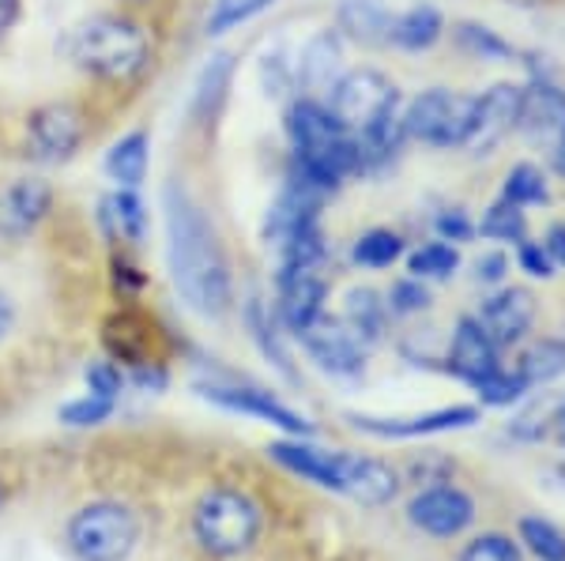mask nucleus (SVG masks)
<instances>
[{
  "label": "nucleus",
  "instance_id": "423d86ee",
  "mask_svg": "<svg viewBox=\"0 0 565 561\" xmlns=\"http://www.w3.org/2000/svg\"><path fill=\"white\" fill-rule=\"evenodd\" d=\"M324 106L348 132L370 129L373 121L388 117L399 106V90L377 68H351L335 79V87L324 95Z\"/></svg>",
  "mask_w": 565,
  "mask_h": 561
},
{
  "label": "nucleus",
  "instance_id": "c03bdc74",
  "mask_svg": "<svg viewBox=\"0 0 565 561\" xmlns=\"http://www.w3.org/2000/svg\"><path fill=\"white\" fill-rule=\"evenodd\" d=\"M505 276H509V257H505V252L490 249V252H482V257L476 260V283L501 287V283H505Z\"/></svg>",
  "mask_w": 565,
  "mask_h": 561
},
{
  "label": "nucleus",
  "instance_id": "393cba45",
  "mask_svg": "<svg viewBox=\"0 0 565 561\" xmlns=\"http://www.w3.org/2000/svg\"><path fill=\"white\" fill-rule=\"evenodd\" d=\"M343 324L359 336L362 343H377L385 336V321H388V302H381L377 291H370V287H354L343 298Z\"/></svg>",
  "mask_w": 565,
  "mask_h": 561
},
{
  "label": "nucleus",
  "instance_id": "a19ab883",
  "mask_svg": "<svg viewBox=\"0 0 565 561\" xmlns=\"http://www.w3.org/2000/svg\"><path fill=\"white\" fill-rule=\"evenodd\" d=\"M84 377H87L90 396H103V400H117L125 388V374L114 366V362H90Z\"/></svg>",
  "mask_w": 565,
  "mask_h": 561
},
{
  "label": "nucleus",
  "instance_id": "9b49d317",
  "mask_svg": "<svg viewBox=\"0 0 565 561\" xmlns=\"http://www.w3.org/2000/svg\"><path fill=\"white\" fill-rule=\"evenodd\" d=\"M516 132L543 151H551L565 136V90L554 79H532L524 87Z\"/></svg>",
  "mask_w": 565,
  "mask_h": 561
},
{
  "label": "nucleus",
  "instance_id": "72a5a7b5",
  "mask_svg": "<svg viewBox=\"0 0 565 561\" xmlns=\"http://www.w3.org/2000/svg\"><path fill=\"white\" fill-rule=\"evenodd\" d=\"M516 531H521V542L540 561H565V531L558 524L543 517H524Z\"/></svg>",
  "mask_w": 565,
  "mask_h": 561
},
{
  "label": "nucleus",
  "instance_id": "2f4dec72",
  "mask_svg": "<svg viewBox=\"0 0 565 561\" xmlns=\"http://www.w3.org/2000/svg\"><path fill=\"white\" fill-rule=\"evenodd\" d=\"M351 257H354V265L373 268V271L392 268L399 257H404V238H399L396 230H381L377 226V230H366L359 241H354Z\"/></svg>",
  "mask_w": 565,
  "mask_h": 561
},
{
  "label": "nucleus",
  "instance_id": "0eeeda50",
  "mask_svg": "<svg viewBox=\"0 0 565 561\" xmlns=\"http://www.w3.org/2000/svg\"><path fill=\"white\" fill-rule=\"evenodd\" d=\"M276 316L290 336H302L313 321L324 316V298H328V279L324 265H302V260H282L276 276Z\"/></svg>",
  "mask_w": 565,
  "mask_h": 561
},
{
  "label": "nucleus",
  "instance_id": "c9c22d12",
  "mask_svg": "<svg viewBox=\"0 0 565 561\" xmlns=\"http://www.w3.org/2000/svg\"><path fill=\"white\" fill-rule=\"evenodd\" d=\"M407 268H412L415 279H449L460 268V252L449 241H430V246L415 249L407 257Z\"/></svg>",
  "mask_w": 565,
  "mask_h": 561
},
{
  "label": "nucleus",
  "instance_id": "20e7f679",
  "mask_svg": "<svg viewBox=\"0 0 565 561\" xmlns=\"http://www.w3.org/2000/svg\"><path fill=\"white\" fill-rule=\"evenodd\" d=\"M65 536L79 561H129L140 542V517L121 501H90L68 520Z\"/></svg>",
  "mask_w": 565,
  "mask_h": 561
},
{
  "label": "nucleus",
  "instance_id": "a211bd4d",
  "mask_svg": "<svg viewBox=\"0 0 565 561\" xmlns=\"http://www.w3.org/2000/svg\"><path fill=\"white\" fill-rule=\"evenodd\" d=\"M501 347L490 339V332L479 324V316H460L457 321V332H452V343H449V369L460 377V381L476 385L482 374L498 369L501 362Z\"/></svg>",
  "mask_w": 565,
  "mask_h": 561
},
{
  "label": "nucleus",
  "instance_id": "7c9ffc66",
  "mask_svg": "<svg viewBox=\"0 0 565 561\" xmlns=\"http://www.w3.org/2000/svg\"><path fill=\"white\" fill-rule=\"evenodd\" d=\"M501 196L521 207H540L551 201V185H546V174L535 162H516L501 181Z\"/></svg>",
  "mask_w": 565,
  "mask_h": 561
},
{
  "label": "nucleus",
  "instance_id": "58836bf2",
  "mask_svg": "<svg viewBox=\"0 0 565 561\" xmlns=\"http://www.w3.org/2000/svg\"><path fill=\"white\" fill-rule=\"evenodd\" d=\"M426 305H430V291L423 287V279H399V283H392L388 291V313L396 316H412V313H423Z\"/></svg>",
  "mask_w": 565,
  "mask_h": 561
},
{
  "label": "nucleus",
  "instance_id": "c756f323",
  "mask_svg": "<svg viewBox=\"0 0 565 561\" xmlns=\"http://www.w3.org/2000/svg\"><path fill=\"white\" fill-rule=\"evenodd\" d=\"M452 39H457L460 50L468 53V57H476V61H494V65H505V61L516 57L513 45L501 39L498 31H490V26H482V23H457V26H452Z\"/></svg>",
  "mask_w": 565,
  "mask_h": 561
},
{
  "label": "nucleus",
  "instance_id": "1a4fd4ad",
  "mask_svg": "<svg viewBox=\"0 0 565 561\" xmlns=\"http://www.w3.org/2000/svg\"><path fill=\"white\" fill-rule=\"evenodd\" d=\"M521 95H524L521 84H494L482 90V95H476V117H471V132L463 151H471V155L494 151L516 129V121H521Z\"/></svg>",
  "mask_w": 565,
  "mask_h": 561
},
{
  "label": "nucleus",
  "instance_id": "aec40b11",
  "mask_svg": "<svg viewBox=\"0 0 565 561\" xmlns=\"http://www.w3.org/2000/svg\"><path fill=\"white\" fill-rule=\"evenodd\" d=\"M298 84H302L309 95H328L335 87V79L343 76V42L335 31H321L306 42L302 61L295 68Z\"/></svg>",
  "mask_w": 565,
  "mask_h": 561
},
{
  "label": "nucleus",
  "instance_id": "b1692460",
  "mask_svg": "<svg viewBox=\"0 0 565 561\" xmlns=\"http://www.w3.org/2000/svg\"><path fill=\"white\" fill-rule=\"evenodd\" d=\"M340 31L362 45H388L392 39V12L381 0H343L340 4Z\"/></svg>",
  "mask_w": 565,
  "mask_h": 561
},
{
  "label": "nucleus",
  "instance_id": "4468645a",
  "mask_svg": "<svg viewBox=\"0 0 565 561\" xmlns=\"http://www.w3.org/2000/svg\"><path fill=\"white\" fill-rule=\"evenodd\" d=\"M354 430L373 433L385 441H404V438H426V433H449V430H468L479 422V407H437V411L412 414V419H373V414H354Z\"/></svg>",
  "mask_w": 565,
  "mask_h": 561
},
{
  "label": "nucleus",
  "instance_id": "c85d7f7f",
  "mask_svg": "<svg viewBox=\"0 0 565 561\" xmlns=\"http://www.w3.org/2000/svg\"><path fill=\"white\" fill-rule=\"evenodd\" d=\"M231 76H234V57H231V53H215V57L207 61V68L200 72V79H196L193 117L207 121V117L218 110V103H223L226 87H231Z\"/></svg>",
  "mask_w": 565,
  "mask_h": 561
},
{
  "label": "nucleus",
  "instance_id": "6e6552de",
  "mask_svg": "<svg viewBox=\"0 0 565 561\" xmlns=\"http://www.w3.org/2000/svg\"><path fill=\"white\" fill-rule=\"evenodd\" d=\"M407 520L430 539H457L476 524V497L460 486H426L407 505Z\"/></svg>",
  "mask_w": 565,
  "mask_h": 561
},
{
  "label": "nucleus",
  "instance_id": "6ab92c4d",
  "mask_svg": "<svg viewBox=\"0 0 565 561\" xmlns=\"http://www.w3.org/2000/svg\"><path fill=\"white\" fill-rule=\"evenodd\" d=\"M50 204H53V193L45 181H34V177L12 181L8 188H0V230H4L8 238H23L26 230H34V226L42 223Z\"/></svg>",
  "mask_w": 565,
  "mask_h": 561
},
{
  "label": "nucleus",
  "instance_id": "dca6fc26",
  "mask_svg": "<svg viewBox=\"0 0 565 561\" xmlns=\"http://www.w3.org/2000/svg\"><path fill=\"white\" fill-rule=\"evenodd\" d=\"M26 136H31L34 159L65 162V159L76 155V148L84 143V117L65 103L42 106V110L31 117V129H26Z\"/></svg>",
  "mask_w": 565,
  "mask_h": 561
},
{
  "label": "nucleus",
  "instance_id": "473e14b6",
  "mask_svg": "<svg viewBox=\"0 0 565 561\" xmlns=\"http://www.w3.org/2000/svg\"><path fill=\"white\" fill-rule=\"evenodd\" d=\"M476 396L487 407H509V403H516V400H524L532 388H527V381L521 377V369H505V366H498V369H490V374H482L476 385Z\"/></svg>",
  "mask_w": 565,
  "mask_h": 561
},
{
  "label": "nucleus",
  "instance_id": "4be33fe9",
  "mask_svg": "<svg viewBox=\"0 0 565 561\" xmlns=\"http://www.w3.org/2000/svg\"><path fill=\"white\" fill-rule=\"evenodd\" d=\"M98 223L114 241H125V246H140L143 234H148V212H143L140 196L132 188H117L109 193L103 207H98Z\"/></svg>",
  "mask_w": 565,
  "mask_h": 561
},
{
  "label": "nucleus",
  "instance_id": "f03ea898",
  "mask_svg": "<svg viewBox=\"0 0 565 561\" xmlns=\"http://www.w3.org/2000/svg\"><path fill=\"white\" fill-rule=\"evenodd\" d=\"M68 57L109 84H129L148 68V34L121 15H95L68 39Z\"/></svg>",
  "mask_w": 565,
  "mask_h": 561
},
{
  "label": "nucleus",
  "instance_id": "bb28decb",
  "mask_svg": "<svg viewBox=\"0 0 565 561\" xmlns=\"http://www.w3.org/2000/svg\"><path fill=\"white\" fill-rule=\"evenodd\" d=\"M521 377L527 381V388H540V385H551L558 381V377L565 374V339H535L532 347L524 350L521 358Z\"/></svg>",
  "mask_w": 565,
  "mask_h": 561
},
{
  "label": "nucleus",
  "instance_id": "39448f33",
  "mask_svg": "<svg viewBox=\"0 0 565 561\" xmlns=\"http://www.w3.org/2000/svg\"><path fill=\"white\" fill-rule=\"evenodd\" d=\"M476 117V95H460L449 87H430L412 98L404 110L407 140H418L426 148H463Z\"/></svg>",
  "mask_w": 565,
  "mask_h": 561
},
{
  "label": "nucleus",
  "instance_id": "cd10ccee",
  "mask_svg": "<svg viewBox=\"0 0 565 561\" xmlns=\"http://www.w3.org/2000/svg\"><path fill=\"white\" fill-rule=\"evenodd\" d=\"M482 238L490 241H505V246H521L527 241V215L521 204L505 201V196H498L494 204L482 212V223L476 226Z\"/></svg>",
  "mask_w": 565,
  "mask_h": 561
},
{
  "label": "nucleus",
  "instance_id": "de8ad7c7",
  "mask_svg": "<svg viewBox=\"0 0 565 561\" xmlns=\"http://www.w3.org/2000/svg\"><path fill=\"white\" fill-rule=\"evenodd\" d=\"M15 20H20V0H0V34L12 31Z\"/></svg>",
  "mask_w": 565,
  "mask_h": 561
},
{
  "label": "nucleus",
  "instance_id": "7ed1b4c3",
  "mask_svg": "<svg viewBox=\"0 0 565 561\" xmlns=\"http://www.w3.org/2000/svg\"><path fill=\"white\" fill-rule=\"evenodd\" d=\"M260 505L238 486H215L193 509V539L212 558H238L260 536Z\"/></svg>",
  "mask_w": 565,
  "mask_h": 561
},
{
  "label": "nucleus",
  "instance_id": "79ce46f5",
  "mask_svg": "<svg viewBox=\"0 0 565 561\" xmlns=\"http://www.w3.org/2000/svg\"><path fill=\"white\" fill-rule=\"evenodd\" d=\"M434 230L441 241H471L476 238V223L468 219L463 207H445V212L434 219Z\"/></svg>",
  "mask_w": 565,
  "mask_h": 561
},
{
  "label": "nucleus",
  "instance_id": "412c9836",
  "mask_svg": "<svg viewBox=\"0 0 565 561\" xmlns=\"http://www.w3.org/2000/svg\"><path fill=\"white\" fill-rule=\"evenodd\" d=\"M268 452H271V460L287 467L290 475H302V478H309V483L340 494V478H335V452L309 445V441H302V438L276 441Z\"/></svg>",
  "mask_w": 565,
  "mask_h": 561
},
{
  "label": "nucleus",
  "instance_id": "9d476101",
  "mask_svg": "<svg viewBox=\"0 0 565 561\" xmlns=\"http://www.w3.org/2000/svg\"><path fill=\"white\" fill-rule=\"evenodd\" d=\"M298 339H302L306 355L332 377H359L362 366H366V343L335 316L313 321Z\"/></svg>",
  "mask_w": 565,
  "mask_h": 561
},
{
  "label": "nucleus",
  "instance_id": "a878e982",
  "mask_svg": "<svg viewBox=\"0 0 565 561\" xmlns=\"http://www.w3.org/2000/svg\"><path fill=\"white\" fill-rule=\"evenodd\" d=\"M106 174L117 181L121 188H136L148 177V136L129 132L109 148L106 155Z\"/></svg>",
  "mask_w": 565,
  "mask_h": 561
},
{
  "label": "nucleus",
  "instance_id": "ea45409f",
  "mask_svg": "<svg viewBox=\"0 0 565 561\" xmlns=\"http://www.w3.org/2000/svg\"><path fill=\"white\" fill-rule=\"evenodd\" d=\"M114 414V400H103V396H84V400H72L61 407V422L68 427H98Z\"/></svg>",
  "mask_w": 565,
  "mask_h": 561
},
{
  "label": "nucleus",
  "instance_id": "3c124183",
  "mask_svg": "<svg viewBox=\"0 0 565 561\" xmlns=\"http://www.w3.org/2000/svg\"><path fill=\"white\" fill-rule=\"evenodd\" d=\"M513 4H524V8H532V4H540V0H513Z\"/></svg>",
  "mask_w": 565,
  "mask_h": 561
},
{
  "label": "nucleus",
  "instance_id": "37998d69",
  "mask_svg": "<svg viewBox=\"0 0 565 561\" xmlns=\"http://www.w3.org/2000/svg\"><path fill=\"white\" fill-rule=\"evenodd\" d=\"M516 265H521V271H527L532 279H551L554 268H558L551 260V252H546L543 241H532V238L516 246Z\"/></svg>",
  "mask_w": 565,
  "mask_h": 561
},
{
  "label": "nucleus",
  "instance_id": "09e8293b",
  "mask_svg": "<svg viewBox=\"0 0 565 561\" xmlns=\"http://www.w3.org/2000/svg\"><path fill=\"white\" fill-rule=\"evenodd\" d=\"M12 321H15V313H12V302H8V298L0 294V339L8 336V328H12Z\"/></svg>",
  "mask_w": 565,
  "mask_h": 561
},
{
  "label": "nucleus",
  "instance_id": "2eb2a0df",
  "mask_svg": "<svg viewBox=\"0 0 565 561\" xmlns=\"http://www.w3.org/2000/svg\"><path fill=\"white\" fill-rule=\"evenodd\" d=\"M204 396L218 407H226V411H242V414H253V419L260 422H271V427L287 430L290 438H306V433H313L309 427L306 414L290 411L287 403H279L271 392H264V388H242V385H207Z\"/></svg>",
  "mask_w": 565,
  "mask_h": 561
},
{
  "label": "nucleus",
  "instance_id": "ddd939ff",
  "mask_svg": "<svg viewBox=\"0 0 565 561\" xmlns=\"http://www.w3.org/2000/svg\"><path fill=\"white\" fill-rule=\"evenodd\" d=\"M335 478H340V494L370 505V509H381L399 494V475L385 460L362 456V452H335Z\"/></svg>",
  "mask_w": 565,
  "mask_h": 561
},
{
  "label": "nucleus",
  "instance_id": "f704fd0d",
  "mask_svg": "<svg viewBox=\"0 0 565 561\" xmlns=\"http://www.w3.org/2000/svg\"><path fill=\"white\" fill-rule=\"evenodd\" d=\"M276 0H215L212 12H207V34L218 39V34H231L234 26L257 20L264 8H271Z\"/></svg>",
  "mask_w": 565,
  "mask_h": 561
},
{
  "label": "nucleus",
  "instance_id": "8fccbe9b",
  "mask_svg": "<svg viewBox=\"0 0 565 561\" xmlns=\"http://www.w3.org/2000/svg\"><path fill=\"white\" fill-rule=\"evenodd\" d=\"M551 166L558 170V174L565 177V136H562V140H558V143H554V148H551Z\"/></svg>",
  "mask_w": 565,
  "mask_h": 561
},
{
  "label": "nucleus",
  "instance_id": "49530a36",
  "mask_svg": "<svg viewBox=\"0 0 565 561\" xmlns=\"http://www.w3.org/2000/svg\"><path fill=\"white\" fill-rule=\"evenodd\" d=\"M551 438H554V445L565 452V396H558V400L551 403Z\"/></svg>",
  "mask_w": 565,
  "mask_h": 561
},
{
  "label": "nucleus",
  "instance_id": "a18cd8bd",
  "mask_svg": "<svg viewBox=\"0 0 565 561\" xmlns=\"http://www.w3.org/2000/svg\"><path fill=\"white\" fill-rule=\"evenodd\" d=\"M543 246H546V252H551L554 265L565 268V223H554L551 230H546Z\"/></svg>",
  "mask_w": 565,
  "mask_h": 561
},
{
  "label": "nucleus",
  "instance_id": "f8f14e48",
  "mask_svg": "<svg viewBox=\"0 0 565 561\" xmlns=\"http://www.w3.org/2000/svg\"><path fill=\"white\" fill-rule=\"evenodd\" d=\"M476 316L498 347H516L535 324V298L524 287H498L490 298H482Z\"/></svg>",
  "mask_w": 565,
  "mask_h": 561
},
{
  "label": "nucleus",
  "instance_id": "e433bc0d",
  "mask_svg": "<svg viewBox=\"0 0 565 561\" xmlns=\"http://www.w3.org/2000/svg\"><path fill=\"white\" fill-rule=\"evenodd\" d=\"M245 324H249V328H253V339L260 343L264 355H268L271 362H276V366L282 369V374H290V362H287V355H282L276 328H271V313L264 310L260 298H249V305H245Z\"/></svg>",
  "mask_w": 565,
  "mask_h": 561
},
{
  "label": "nucleus",
  "instance_id": "f3484780",
  "mask_svg": "<svg viewBox=\"0 0 565 561\" xmlns=\"http://www.w3.org/2000/svg\"><path fill=\"white\" fill-rule=\"evenodd\" d=\"M287 136H290L295 155H313V151H324V148H332V143L348 140L351 132L335 121L324 103H317V98H298L287 110Z\"/></svg>",
  "mask_w": 565,
  "mask_h": 561
},
{
  "label": "nucleus",
  "instance_id": "4c0bfd02",
  "mask_svg": "<svg viewBox=\"0 0 565 561\" xmlns=\"http://www.w3.org/2000/svg\"><path fill=\"white\" fill-rule=\"evenodd\" d=\"M460 561H521V547L501 531H487L460 550Z\"/></svg>",
  "mask_w": 565,
  "mask_h": 561
},
{
  "label": "nucleus",
  "instance_id": "5701e85b",
  "mask_svg": "<svg viewBox=\"0 0 565 561\" xmlns=\"http://www.w3.org/2000/svg\"><path fill=\"white\" fill-rule=\"evenodd\" d=\"M445 34V20L434 4H412L407 12L392 15V39L388 45L404 53H426L441 42Z\"/></svg>",
  "mask_w": 565,
  "mask_h": 561
},
{
  "label": "nucleus",
  "instance_id": "f257e3e1",
  "mask_svg": "<svg viewBox=\"0 0 565 561\" xmlns=\"http://www.w3.org/2000/svg\"><path fill=\"white\" fill-rule=\"evenodd\" d=\"M162 207H167V265L178 294L200 316H223L234 302V287L215 226L181 185L167 188Z\"/></svg>",
  "mask_w": 565,
  "mask_h": 561
}]
</instances>
